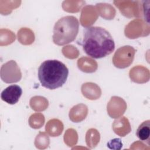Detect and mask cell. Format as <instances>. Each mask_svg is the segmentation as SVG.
<instances>
[{
  "mask_svg": "<svg viewBox=\"0 0 150 150\" xmlns=\"http://www.w3.org/2000/svg\"><path fill=\"white\" fill-rule=\"evenodd\" d=\"M81 45L86 54L93 59L105 57L115 49L112 36L108 30L100 26L86 28Z\"/></svg>",
  "mask_w": 150,
  "mask_h": 150,
  "instance_id": "1",
  "label": "cell"
},
{
  "mask_svg": "<svg viewBox=\"0 0 150 150\" xmlns=\"http://www.w3.org/2000/svg\"><path fill=\"white\" fill-rule=\"evenodd\" d=\"M38 75L43 87L54 90L62 87L66 83L69 75V69L59 60H47L39 67Z\"/></svg>",
  "mask_w": 150,
  "mask_h": 150,
  "instance_id": "2",
  "label": "cell"
},
{
  "mask_svg": "<svg viewBox=\"0 0 150 150\" xmlns=\"http://www.w3.org/2000/svg\"><path fill=\"white\" fill-rule=\"evenodd\" d=\"M79 22L74 16H66L59 19L53 28V41L62 46L74 41L78 34Z\"/></svg>",
  "mask_w": 150,
  "mask_h": 150,
  "instance_id": "3",
  "label": "cell"
},
{
  "mask_svg": "<svg viewBox=\"0 0 150 150\" xmlns=\"http://www.w3.org/2000/svg\"><path fill=\"white\" fill-rule=\"evenodd\" d=\"M1 78L6 83H16L21 80L22 73L20 68L14 60H9L1 67Z\"/></svg>",
  "mask_w": 150,
  "mask_h": 150,
  "instance_id": "4",
  "label": "cell"
},
{
  "mask_svg": "<svg viewBox=\"0 0 150 150\" xmlns=\"http://www.w3.org/2000/svg\"><path fill=\"white\" fill-rule=\"evenodd\" d=\"M22 94V88L16 84L11 85L5 88L1 94V99L9 104L17 103Z\"/></svg>",
  "mask_w": 150,
  "mask_h": 150,
  "instance_id": "5",
  "label": "cell"
},
{
  "mask_svg": "<svg viewBox=\"0 0 150 150\" xmlns=\"http://www.w3.org/2000/svg\"><path fill=\"white\" fill-rule=\"evenodd\" d=\"M136 135L142 142L148 145H150V120L142 122L136 131Z\"/></svg>",
  "mask_w": 150,
  "mask_h": 150,
  "instance_id": "6",
  "label": "cell"
},
{
  "mask_svg": "<svg viewBox=\"0 0 150 150\" xmlns=\"http://www.w3.org/2000/svg\"><path fill=\"white\" fill-rule=\"evenodd\" d=\"M107 147L111 149H121L122 147V143L120 138H114L107 142Z\"/></svg>",
  "mask_w": 150,
  "mask_h": 150,
  "instance_id": "7",
  "label": "cell"
}]
</instances>
